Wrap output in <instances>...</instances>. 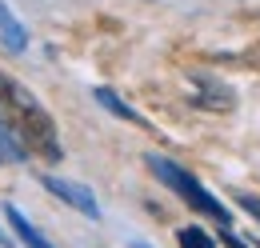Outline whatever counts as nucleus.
<instances>
[{
  "label": "nucleus",
  "instance_id": "1",
  "mask_svg": "<svg viewBox=\"0 0 260 248\" xmlns=\"http://www.w3.org/2000/svg\"><path fill=\"white\" fill-rule=\"evenodd\" d=\"M0 92H4V104L16 112V128H20L24 148H36V152L48 156V164H56L64 152H60L56 124H52V116L44 112V104H40L24 84H16V80H8V76H0Z\"/></svg>",
  "mask_w": 260,
  "mask_h": 248
},
{
  "label": "nucleus",
  "instance_id": "13",
  "mask_svg": "<svg viewBox=\"0 0 260 248\" xmlns=\"http://www.w3.org/2000/svg\"><path fill=\"white\" fill-rule=\"evenodd\" d=\"M0 160H4V156H0Z\"/></svg>",
  "mask_w": 260,
  "mask_h": 248
},
{
  "label": "nucleus",
  "instance_id": "10",
  "mask_svg": "<svg viewBox=\"0 0 260 248\" xmlns=\"http://www.w3.org/2000/svg\"><path fill=\"white\" fill-rule=\"evenodd\" d=\"M224 244H228V248H248V244H244V240H236V236H232L228 228H224Z\"/></svg>",
  "mask_w": 260,
  "mask_h": 248
},
{
  "label": "nucleus",
  "instance_id": "7",
  "mask_svg": "<svg viewBox=\"0 0 260 248\" xmlns=\"http://www.w3.org/2000/svg\"><path fill=\"white\" fill-rule=\"evenodd\" d=\"M92 96H96V104H100V108H104V112H112L116 120H128V124H144V116H140L136 108H128V104H124L120 96L112 92V88H96ZM144 128H148V124H144Z\"/></svg>",
  "mask_w": 260,
  "mask_h": 248
},
{
  "label": "nucleus",
  "instance_id": "5",
  "mask_svg": "<svg viewBox=\"0 0 260 248\" xmlns=\"http://www.w3.org/2000/svg\"><path fill=\"white\" fill-rule=\"evenodd\" d=\"M0 40L12 48V52H24L28 48V32H24V24L12 16V8L0 0Z\"/></svg>",
  "mask_w": 260,
  "mask_h": 248
},
{
  "label": "nucleus",
  "instance_id": "4",
  "mask_svg": "<svg viewBox=\"0 0 260 248\" xmlns=\"http://www.w3.org/2000/svg\"><path fill=\"white\" fill-rule=\"evenodd\" d=\"M4 220L12 224V232H16V240H20L24 248H52L48 240H44V236H40V228H36V224H32L28 216H24V212H20L16 204H4Z\"/></svg>",
  "mask_w": 260,
  "mask_h": 248
},
{
  "label": "nucleus",
  "instance_id": "3",
  "mask_svg": "<svg viewBox=\"0 0 260 248\" xmlns=\"http://www.w3.org/2000/svg\"><path fill=\"white\" fill-rule=\"evenodd\" d=\"M40 184L48 188L56 200H64L68 208H76L80 216H88V220H100V204H96V196L88 192L84 184H76V180H64V176H40Z\"/></svg>",
  "mask_w": 260,
  "mask_h": 248
},
{
  "label": "nucleus",
  "instance_id": "11",
  "mask_svg": "<svg viewBox=\"0 0 260 248\" xmlns=\"http://www.w3.org/2000/svg\"><path fill=\"white\" fill-rule=\"evenodd\" d=\"M128 248H152V244H144V240H128Z\"/></svg>",
  "mask_w": 260,
  "mask_h": 248
},
{
  "label": "nucleus",
  "instance_id": "8",
  "mask_svg": "<svg viewBox=\"0 0 260 248\" xmlns=\"http://www.w3.org/2000/svg\"><path fill=\"white\" fill-rule=\"evenodd\" d=\"M176 244L180 248H216V236H208L200 224H188V228L176 232Z\"/></svg>",
  "mask_w": 260,
  "mask_h": 248
},
{
  "label": "nucleus",
  "instance_id": "2",
  "mask_svg": "<svg viewBox=\"0 0 260 248\" xmlns=\"http://www.w3.org/2000/svg\"><path fill=\"white\" fill-rule=\"evenodd\" d=\"M144 160H148V172H152V176H156L160 184L172 188V192H176V196H180V200H184L188 208H196L200 216H212L216 224H224V228L232 224V212H228L224 204H220V200H216V196H212L208 188L196 180L188 168H180L176 160H168V156H156V152H152V156H144Z\"/></svg>",
  "mask_w": 260,
  "mask_h": 248
},
{
  "label": "nucleus",
  "instance_id": "12",
  "mask_svg": "<svg viewBox=\"0 0 260 248\" xmlns=\"http://www.w3.org/2000/svg\"><path fill=\"white\" fill-rule=\"evenodd\" d=\"M0 244H4V232H0Z\"/></svg>",
  "mask_w": 260,
  "mask_h": 248
},
{
  "label": "nucleus",
  "instance_id": "9",
  "mask_svg": "<svg viewBox=\"0 0 260 248\" xmlns=\"http://www.w3.org/2000/svg\"><path fill=\"white\" fill-rule=\"evenodd\" d=\"M0 156H4V160H16V164H20L24 156H28L24 140H20V136H16L12 128H4V124H0Z\"/></svg>",
  "mask_w": 260,
  "mask_h": 248
},
{
  "label": "nucleus",
  "instance_id": "6",
  "mask_svg": "<svg viewBox=\"0 0 260 248\" xmlns=\"http://www.w3.org/2000/svg\"><path fill=\"white\" fill-rule=\"evenodd\" d=\"M192 84L204 92V96H196L200 104H208V108H232V88L228 84L212 80V76H192Z\"/></svg>",
  "mask_w": 260,
  "mask_h": 248
}]
</instances>
